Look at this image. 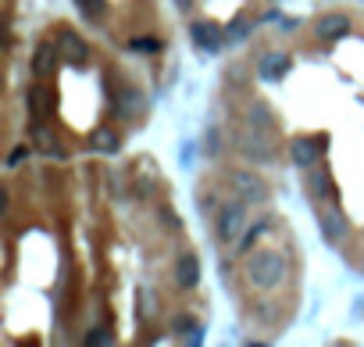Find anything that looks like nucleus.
<instances>
[{"mask_svg": "<svg viewBox=\"0 0 364 347\" xmlns=\"http://www.w3.org/2000/svg\"><path fill=\"white\" fill-rule=\"evenodd\" d=\"M115 111H118L122 118H136V115L143 111V93H140V90H125V93L118 97Z\"/></svg>", "mask_w": 364, "mask_h": 347, "instance_id": "obj_17", "label": "nucleus"}, {"mask_svg": "<svg viewBox=\"0 0 364 347\" xmlns=\"http://www.w3.org/2000/svg\"><path fill=\"white\" fill-rule=\"evenodd\" d=\"M265 229H268V218H261V222H257L253 229H247V233H243V243H236V251H240V254L253 251V243H257V240L265 236Z\"/></svg>", "mask_w": 364, "mask_h": 347, "instance_id": "obj_19", "label": "nucleus"}, {"mask_svg": "<svg viewBox=\"0 0 364 347\" xmlns=\"http://www.w3.org/2000/svg\"><path fill=\"white\" fill-rule=\"evenodd\" d=\"M57 61H61V47L57 44H39L32 54V72L36 75H50L57 72Z\"/></svg>", "mask_w": 364, "mask_h": 347, "instance_id": "obj_12", "label": "nucleus"}, {"mask_svg": "<svg viewBox=\"0 0 364 347\" xmlns=\"http://www.w3.org/2000/svg\"><path fill=\"white\" fill-rule=\"evenodd\" d=\"M204 340V330H200V326H197V330H193L189 337H186V344H200Z\"/></svg>", "mask_w": 364, "mask_h": 347, "instance_id": "obj_26", "label": "nucleus"}, {"mask_svg": "<svg viewBox=\"0 0 364 347\" xmlns=\"http://www.w3.org/2000/svg\"><path fill=\"white\" fill-rule=\"evenodd\" d=\"M347 32H350V15H343V11H329L314 22V36L321 44H336V39H343Z\"/></svg>", "mask_w": 364, "mask_h": 347, "instance_id": "obj_6", "label": "nucleus"}, {"mask_svg": "<svg viewBox=\"0 0 364 347\" xmlns=\"http://www.w3.org/2000/svg\"><path fill=\"white\" fill-rule=\"evenodd\" d=\"M32 140H36V147H39L43 154H47V158H54V161H61V158H64L61 144L54 140V133H50L47 126H43V122H36V126H32Z\"/></svg>", "mask_w": 364, "mask_h": 347, "instance_id": "obj_14", "label": "nucleus"}, {"mask_svg": "<svg viewBox=\"0 0 364 347\" xmlns=\"http://www.w3.org/2000/svg\"><path fill=\"white\" fill-rule=\"evenodd\" d=\"M175 283H179L182 290L200 287V258L193 254V251L179 254V261H175Z\"/></svg>", "mask_w": 364, "mask_h": 347, "instance_id": "obj_8", "label": "nucleus"}, {"mask_svg": "<svg viewBox=\"0 0 364 347\" xmlns=\"http://www.w3.org/2000/svg\"><path fill=\"white\" fill-rule=\"evenodd\" d=\"M207 151H211V154H218V133H214V129L207 133Z\"/></svg>", "mask_w": 364, "mask_h": 347, "instance_id": "obj_25", "label": "nucleus"}, {"mask_svg": "<svg viewBox=\"0 0 364 347\" xmlns=\"http://www.w3.org/2000/svg\"><path fill=\"white\" fill-rule=\"evenodd\" d=\"M236 147L250 161H271L275 158V140L268 136V129H257V126H247L240 133V140H236Z\"/></svg>", "mask_w": 364, "mask_h": 347, "instance_id": "obj_3", "label": "nucleus"}, {"mask_svg": "<svg viewBox=\"0 0 364 347\" xmlns=\"http://www.w3.org/2000/svg\"><path fill=\"white\" fill-rule=\"evenodd\" d=\"M286 272H289L286 254L268 251V247L250 254V261H247V283H250L253 290H275L278 283L286 279Z\"/></svg>", "mask_w": 364, "mask_h": 347, "instance_id": "obj_1", "label": "nucleus"}, {"mask_svg": "<svg viewBox=\"0 0 364 347\" xmlns=\"http://www.w3.org/2000/svg\"><path fill=\"white\" fill-rule=\"evenodd\" d=\"M197 326H200V322L193 319V315H171V333H175V337H189Z\"/></svg>", "mask_w": 364, "mask_h": 347, "instance_id": "obj_20", "label": "nucleus"}, {"mask_svg": "<svg viewBox=\"0 0 364 347\" xmlns=\"http://www.w3.org/2000/svg\"><path fill=\"white\" fill-rule=\"evenodd\" d=\"M307 194H311L314 200L332 197V176H329L325 169H318V165H314V172L307 176Z\"/></svg>", "mask_w": 364, "mask_h": 347, "instance_id": "obj_15", "label": "nucleus"}, {"mask_svg": "<svg viewBox=\"0 0 364 347\" xmlns=\"http://www.w3.org/2000/svg\"><path fill=\"white\" fill-rule=\"evenodd\" d=\"M247 229V200H232V204H222L218 212V222H214V236L222 243H236Z\"/></svg>", "mask_w": 364, "mask_h": 347, "instance_id": "obj_2", "label": "nucleus"}, {"mask_svg": "<svg viewBox=\"0 0 364 347\" xmlns=\"http://www.w3.org/2000/svg\"><path fill=\"white\" fill-rule=\"evenodd\" d=\"M118 133L115 129H93V136H90V147L93 151H118Z\"/></svg>", "mask_w": 364, "mask_h": 347, "instance_id": "obj_18", "label": "nucleus"}, {"mask_svg": "<svg viewBox=\"0 0 364 347\" xmlns=\"http://www.w3.org/2000/svg\"><path fill=\"white\" fill-rule=\"evenodd\" d=\"M104 340H107V333H104V330H97V333L90 337V344H104Z\"/></svg>", "mask_w": 364, "mask_h": 347, "instance_id": "obj_27", "label": "nucleus"}, {"mask_svg": "<svg viewBox=\"0 0 364 347\" xmlns=\"http://www.w3.org/2000/svg\"><path fill=\"white\" fill-rule=\"evenodd\" d=\"M26 158H29V147H15V151H11V158H8V165L15 169V165H21Z\"/></svg>", "mask_w": 364, "mask_h": 347, "instance_id": "obj_24", "label": "nucleus"}, {"mask_svg": "<svg viewBox=\"0 0 364 347\" xmlns=\"http://www.w3.org/2000/svg\"><path fill=\"white\" fill-rule=\"evenodd\" d=\"M57 47H61V61H64V65H86V61H90V47H86L75 32H61Z\"/></svg>", "mask_w": 364, "mask_h": 347, "instance_id": "obj_9", "label": "nucleus"}, {"mask_svg": "<svg viewBox=\"0 0 364 347\" xmlns=\"http://www.w3.org/2000/svg\"><path fill=\"white\" fill-rule=\"evenodd\" d=\"M26 108H29V115H32L36 122H43V118L54 111V93H50L47 86H29V93H26Z\"/></svg>", "mask_w": 364, "mask_h": 347, "instance_id": "obj_10", "label": "nucleus"}, {"mask_svg": "<svg viewBox=\"0 0 364 347\" xmlns=\"http://www.w3.org/2000/svg\"><path fill=\"white\" fill-rule=\"evenodd\" d=\"M247 126H257V129H271L275 126V115L265 100H250L247 104Z\"/></svg>", "mask_w": 364, "mask_h": 347, "instance_id": "obj_16", "label": "nucleus"}, {"mask_svg": "<svg viewBox=\"0 0 364 347\" xmlns=\"http://www.w3.org/2000/svg\"><path fill=\"white\" fill-rule=\"evenodd\" d=\"M289 68H293V57H289V54H265V61H261V79H268V83H278V79H286Z\"/></svg>", "mask_w": 364, "mask_h": 347, "instance_id": "obj_13", "label": "nucleus"}, {"mask_svg": "<svg viewBox=\"0 0 364 347\" xmlns=\"http://www.w3.org/2000/svg\"><path fill=\"white\" fill-rule=\"evenodd\" d=\"M189 36H193V44H197L200 50H218L225 44V32L214 22H207V18H197V22L189 26Z\"/></svg>", "mask_w": 364, "mask_h": 347, "instance_id": "obj_7", "label": "nucleus"}, {"mask_svg": "<svg viewBox=\"0 0 364 347\" xmlns=\"http://www.w3.org/2000/svg\"><path fill=\"white\" fill-rule=\"evenodd\" d=\"M128 47H133V50H140V54H157L164 44H161L157 36H136V39H133V44H128Z\"/></svg>", "mask_w": 364, "mask_h": 347, "instance_id": "obj_21", "label": "nucleus"}, {"mask_svg": "<svg viewBox=\"0 0 364 347\" xmlns=\"http://www.w3.org/2000/svg\"><path fill=\"white\" fill-rule=\"evenodd\" d=\"M75 4L90 15V18H104L107 15V0H75Z\"/></svg>", "mask_w": 364, "mask_h": 347, "instance_id": "obj_22", "label": "nucleus"}, {"mask_svg": "<svg viewBox=\"0 0 364 347\" xmlns=\"http://www.w3.org/2000/svg\"><path fill=\"white\" fill-rule=\"evenodd\" d=\"M247 32H250V26H247V22H236L225 36H229V44H236V39H247Z\"/></svg>", "mask_w": 364, "mask_h": 347, "instance_id": "obj_23", "label": "nucleus"}, {"mask_svg": "<svg viewBox=\"0 0 364 347\" xmlns=\"http://www.w3.org/2000/svg\"><path fill=\"white\" fill-rule=\"evenodd\" d=\"M321 144L325 140H314V136H293L289 140V158L296 169H314L321 161Z\"/></svg>", "mask_w": 364, "mask_h": 347, "instance_id": "obj_5", "label": "nucleus"}, {"mask_svg": "<svg viewBox=\"0 0 364 347\" xmlns=\"http://www.w3.org/2000/svg\"><path fill=\"white\" fill-rule=\"evenodd\" d=\"M321 236H325L329 243H339L343 236H347V215H343L339 208L321 212Z\"/></svg>", "mask_w": 364, "mask_h": 347, "instance_id": "obj_11", "label": "nucleus"}, {"mask_svg": "<svg viewBox=\"0 0 364 347\" xmlns=\"http://www.w3.org/2000/svg\"><path fill=\"white\" fill-rule=\"evenodd\" d=\"M229 182H232L236 197L247 200V204H261V200H268V182H265V179H257L253 172L232 169V172H229Z\"/></svg>", "mask_w": 364, "mask_h": 347, "instance_id": "obj_4", "label": "nucleus"}]
</instances>
